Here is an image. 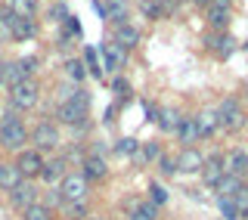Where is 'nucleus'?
I'll list each match as a JSON object with an SVG mask.
<instances>
[{
	"label": "nucleus",
	"instance_id": "34",
	"mask_svg": "<svg viewBox=\"0 0 248 220\" xmlns=\"http://www.w3.org/2000/svg\"><path fill=\"white\" fill-rule=\"evenodd\" d=\"M112 93H118L121 99H130V84L124 78H112Z\"/></svg>",
	"mask_w": 248,
	"mask_h": 220
},
{
	"label": "nucleus",
	"instance_id": "1",
	"mask_svg": "<svg viewBox=\"0 0 248 220\" xmlns=\"http://www.w3.org/2000/svg\"><path fill=\"white\" fill-rule=\"evenodd\" d=\"M90 192V183L84 180V174H65L59 180V199L62 205H81Z\"/></svg>",
	"mask_w": 248,
	"mask_h": 220
},
{
	"label": "nucleus",
	"instance_id": "36",
	"mask_svg": "<svg viewBox=\"0 0 248 220\" xmlns=\"http://www.w3.org/2000/svg\"><path fill=\"white\" fill-rule=\"evenodd\" d=\"M84 62L90 65L93 78H99V75H103V68H99V62H96V50H90V47H87V50H84Z\"/></svg>",
	"mask_w": 248,
	"mask_h": 220
},
{
	"label": "nucleus",
	"instance_id": "11",
	"mask_svg": "<svg viewBox=\"0 0 248 220\" xmlns=\"http://www.w3.org/2000/svg\"><path fill=\"white\" fill-rule=\"evenodd\" d=\"M202 164H205V158L199 155V149H189V146H186L183 152L177 155V174H180V171H183V174H199Z\"/></svg>",
	"mask_w": 248,
	"mask_h": 220
},
{
	"label": "nucleus",
	"instance_id": "28",
	"mask_svg": "<svg viewBox=\"0 0 248 220\" xmlns=\"http://www.w3.org/2000/svg\"><path fill=\"white\" fill-rule=\"evenodd\" d=\"M232 205H236L239 217H245V214H248V183H239V189L232 192Z\"/></svg>",
	"mask_w": 248,
	"mask_h": 220
},
{
	"label": "nucleus",
	"instance_id": "15",
	"mask_svg": "<svg viewBox=\"0 0 248 220\" xmlns=\"http://www.w3.org/2000/svg\"><path fill=\"white\" fill-rule=\"evenodd\" d=\"M106 171L108 168H106V161L99 158V155H87V158H84V171H81V174H84L87 183H90V180H103Z\"/></svg>",
	"mask_w": 248,
	"mask_h": 220
},
{
	"label": "nucleus",
	"instance_id": "7",
	"mask_svg": "<svg viewBox=\"0 0 248 220\" xmlns=\"http://www.w3.org/2000/svg\"><path fill=\"white\" fill-rule=\"evenodd\" d=\"M199 174H202V183H205L208 189H214V186L227 177V171H223V155H211V158H205V164H202Z\"/></svg>",
	"mask_w": 248,
	"mask_h": 220
},
{
	"label": "nucleus",
	"instance_id": "21",
	"mask_svg": "<svg viewBox=\"0 0 248 220\" xmlns=\"http://www.w3.org/2000/svg\"><path fill=\"white\" fill-rule=\"evenodd\" d=\"M177 137H180V143H192V140H199L196 118H180V124H177Z\"/></svg>",
	"mask_w": 248,
	"mask_h": 220
},
{
	"label": "nucleus",
	"instance_id": "18",
	"mask_svg": "<svg viewBox=\"0 0 248 220\" xmlns=\"http://www.w3.org/2000/svg\"><path fill=\"white\" fill-rule=\"evenodd\" d=\"M103 16L106 19H115V25H124L127 22V3L124 0H108L103 6Z\"/></svg>",
	"mask_w": 248,
	"mask_h": 220
},
{
	"label": "nucleus",
	"instance_id": "39",
	"mask_svg": "<svg viewBox=\"0 0 248 220\" xmlns=\"http://www.w3.org/2000/svg\"><path fill=\"white\" fill-rule=\"evenodd\" d=\"M19 65H22V72H25V75L37 72V59H34V56H25V59H19Z\"/></svg>",
	"mask_w": 248,
	"mask_h": 220
},
{
	"label": "nucleus",
	"instance_id": "10",
	"mask_svg": "<svg viewBox=\"0 0 248 220\" xmlns=\"http://www.w3.org/2000/svg\"><path fill=\"white\" fill-rule=\"evenodd\" d=\"M10 195H13V205L25 211V208H31V205L37 202V186L31 183V180H22V183L16 186V189H13Z\"/></svg>",
	"mask_w": 248,
	"mask_h": 220
},
{
	"label": "nucleus",
	"instance_id": "37",
	"mask_svg": "<svg viewBox=\"0 0 248 220\" xmlns=\"http://www.w3.org/2000/svg\"><path fill=\"white\" fill-rule=\"evenodd\" d=\"M46 16H50L53 22H65V19H68V10H65V3H53Z\"/></svg>",
	"mask_w": 248,
	"mask_h": 220
},
{
	"label": "nucleus",
	"instance_id": "4",
	"mask_svg": "<svg viewBox=\"0 0 248 220\" xmlns=\"http://www.w3.org/2000/svg\"><path fill=\"white\" fill-rule=\"evenodd\" d=\"M31 143H34L37 152H50V149H56V146H59V130H56V124H50V121L37 124V127L31 130Z\"/></svg>",
	"mask_w": 248,
	"mask_h": 220
},
{
	"label": "nucleus",
	"instance_id": "14",
	"mask_svg": "<svg viewBox=\"0 0 248 220\" xmlns=\"http://www.w3.org/2000/svg\"><path fill=\"white\" fill-rule=\"evenodd\" d=\"M196 127H199V137H211V133L220 127V118H217V109H205L199 118H196Z\"/></svg>",
	"mask_w": 248,
	"mask_h": 220
},
{
	"label": "nucleus",
	"instance_id": "3",
	"mask_svg": "<svg viewBox=\"0 0 248 220\" xmlns=\"http://www.w3.org/2000/svg\"><path fill=\"white\" fill-rule=\"evenodd\" d=\"M37 93H41V90H37V84L31 81V78H25L22 84L10 87V106L19 109V112H22V109H34L37 106Z\"/></svg>",
	"mask_w": 248,
	"mask_h": 220
},
{
	"label": "nucleus",
	"instance_id": "38",
	"mask_svg": "<svg viewBox=\"0 0 248 220\" xmlns=\"http://www.w3.org/2000/svg\"><path fill=\"white\" fill-rule=\"evenodd\" d=\"M140 6H143V13L149 16V19H158V16L165 13V10H161V3H152V0H143Z\"/></svg>",
	"mask_w": 248,
	"mask_h": 220
},
{
	"label": "nucleus",
	"instance_id": "19",
	"mask_svg": "<svg viewBox=\"0 0 248 220\" xmlns=\"http://www.w3.org/2000/svg\"><path fill=\"white\" fill-rule=\"evenodd\" d=\"M41 177L46 180V183H56V180L65 177V158H53V161H44V171Z\"/></svg>",
	"mask_w": 248,
	"mask_h": 220
},
{
	"label": "nucleus",
	"instance_id": "25",
	"mask_svg": "<svg viewBox=\"0 0 248 220\" xmlns=\"http://www.w3.org/2000/svg\"><path fill=\"white\" fill-rule=\"evenodd\" d=\"M103 56H106V68H115V65H121L124 62V50L118 44H106L103 47Z\"/></svg>",
	"mask_w": 248,
	"mask_h": 220
},
{
	"label": "nucleus",
	"instance_id": "31",
	"mask_svg": "<svg viewBox=\"0 0 248 220\" xmlns=\"http://www.w3.org/2000/svg\"><path fill=\"white\" fill-rule=\"evenodd\" d=\"M149 192H152V205H155V208H158V205H168V199H170L168 186H161V183H152V186H149Z\"/></svg>",
	"mask_w": 248,
	"mask_h": 220
},
{
	"label": "nucleus",
	"instance_id": "35",
	"mask_svg": "<svg viewBox=\"0 0 248 220\" xmlns=\"http://www.w3.org/2000/svg\"><path fill=\"white\" fill-rule=\"evenodd\" d=\"M217 205H220V211H223V220H236V217H239V211H236V205H232V199H217Z\"/></svg>",
	"mask_w": 248,
	"mask_h": 220
},
{
	"label": "nucleus",
	"instance_id": "12",
	"mask_svg": "<svg viewBox=\"0 0 248 220\" xmlns=\"http://www.w3.org/2000/svg\"><path fill=\"white\" fill-rule=\"evenodd\" d=\"M115 44H118L124 53L134 50V47L140 44V28L127 25V22H124V25H115Z\"/></svg>",
	"mask_w": 248,
	"mask_h": 220
},
{
	"label": "nucleus",
	"instance_id": "2",
	"mask_svg": "<svg viewBox=\"0 0 248 220\" xmlns=\"http://www.w3.org/2000/svg\"><path fill=\"white\" fill-rule=\"evenodd\" d=\"M25 140H28V130H25V124H22V118H16L13 112L3 115V121H0V146L19 149Z\"/></svg>",
	"mask_w": 248,
	"mask_h": 220
},
{
	"label": "nucleus",
	"instance_id": "8",
	"mask_svg": "<svg viewBox=\"0 0 248 220\" xmlns=\"http://www.w3.org/2000/svg\"><path fill=\"white\" fill-rule=\"evenodd\" d=\"M16 168H19V174L25 180H31L44 171V155L37 152V149H28V152H22L19 158H16Z\"/></svg>",
	"mask_w": 248,
	"mask_h": 220
},
{
	"label": "nucleus",
	"instance_id": "30",
	"mask_svg": "<svg viewBox=\"0 0 248 220\" xmlns=\"http://www.w3.org/2000/svg\"><path fill=\"white\" fill-rule=\"evenodd\" d=\"M155 214H158V208L149 202V205H137L130 211V220H155Z\"/></svg>",
	"mask_w": 248,
	"mask_h": 220
},
{
	"label": "nucleus",
	"instance_id": "32",
	"mask_svg": "<svg viewBox=\"0 0 248 220\" xmlns=\"http://www.w3.org/2000/svg\"><path fill=\"white\" fill-rule=\"evenodd\" d=\"M25 220H50V208L46 205H31V208H25Z\"/></svg>",
	"mask_w": 248,
	"mask_h": 220
},
{
	"label": "nucleus",
	"instance_id": "27",
	"mask_svg": "<svg viewBox=\"0 0 248 220\" xmlns=\"http://www.w3.org/2000/svg\"><path fill=\"white\" fill-rule=\"evenodd\" d=\"M239 183H242V180H236V177H223L220 183L214 186V189H217V199H232V192L239 189Z\"/></svg>",
	"mask_w": 248,
	"mask_h": 220
},
{
	"label": "nucleus",
	"instance_id": "33",
	"mask_svg": "<svg viewBox=\"0 0 248 220\" xmlns=\"http://www.w3.org/2000/svg\"><path fill=\"white\" fill-rule=\"evenodd\" d=\"M158 174H161V177H174V174H177V158L161 155V158H158Z\"/></svg>",
	"mask_w": 248,
	"mask_h": 220
},
{
	"label": "nucleus",
	"instance_id": "23",
	"mask_svg": "<svg viewBox=\"0 0 248 220\" xmlns=\"http://www.w3.org/2000/svg\"><path fill=\"white\" fill-rule=\"evenodd\" d=\"M227 22H230V10H220V6H208V25H211V28L223 31V28H227Z\"/></svg>",
	"mask_w": 248,
	"mask_h": 220
},
{
	"label": "nucleus",
	"instance_id": "9",
	"mask_svg": "<svg viewBox=\"0 0 248 220\" xmlns=\"http://www.w3.org/2000/svg\"><path fill=\"white\" fill-rule=\"evenodd\" d=\"M223 171H227V177H236V180L248 177V152H242V149L227 152L223 155Z\"/></svg>",
	"mask_w": 248,
	"mask_h": 220
},
{
	"label": "nucleus",
	"instance_id": "22",
	"mask_svg": "<svg viewBox=\"0 0 248 220\" xmlns=\"http://www.w3.org/2000/svg\"><path fill=\"white\" fill-rule=\"evenodd\" d=\"M155 118H158V127L161 130H177V124H180V115H177V109H158V115H155Z\"/></svg>",
	"mask_w": 248,
	"mask_h": 220
},
{
	"label": "nucleus",
	"instance_id": "16",
	"mask_svg": "<svg viewBox=\"0 0 248 220\" xmlns=\"http://www.w3.org/2000/svg\"><path fill=\"white\" fill-rule=\"evenodd\" d=\"M22 180H25V177L19 174V168H16V164H0V189L13 192Z\"/></svg>",
	"mask_w": 248,
	"mask_h": 220
},
{
	"label": "nucleus",
	"instance_id": "6",
	"mask_svg": "<svg viewBox=\"0 0 248 220\" xmlns=\"http://www.w3.org/2000/svg\"><path fill=\"white\" fill-rule=\"evenodd\" d=\"M87 115H90V106H81V103H62L56 109V118L62 124H72V127L87 124Z\"/></svg>",
	"mask_w": 248,
	"mask_h": 220
},
{
	"label": "nucleus",
	"instance_id": "24",
	"mask_svg": "<svg viewBox=\"0 0 248 220\" xmlns=\"http://www.w3.org/2000/svg\"><path fill=\"white\" fill-rule=\"evenodd\" d=\"M0 75H3L6 81H10V87H16V84H22V81L28 78L25 72H22V65H19V62H6V65L0 68Z\"/></svg>",
	"mask_w": 248,
	"mask_h": 220
},
{
	"label": "nucleus",
	"instance_id": "41",
	"mask_svg": "<svg viewBox=\"0 0 248 220\" xmlns=\"http://www.w3.org/2000/svg\"><path fill=\"white\" fill-rule=\"evenodd\" d=\"M199 3H208V6H211V0H199Z\"/></svg>",
	"mask_w": 248,
	"mask_h": 220
},
{
	"label": "nucleus",
	"instance_id": "26",
	"mask_svg": "<svg viewBox=\"0 0 248 220\" xmlns=\"http://www.w3.org/2000/svg\"><path fill=\"white\" fill-rule=\"evenodd\" d=\"M84 75H87L84 62H78V59H68V62H65V78H68L72 84H81V81H84Z\"/></svg>",
	"mask_w": 248,
	"mask_h": 220
},
{
	"label": "nucleus",
	"instance_id": "20",
	"mask_svg": "<svg viewBox=\"0 0 248 220\" xmlns=\"http://www.w3.org/2000/svg\"><path fill=\"white\" fill-rule=\"evenodd\" d=\"M6 10H13L22 19H34L37 13V0H6Z\"/></svg>",
	"mask_w": 248,
	"mask_h": 220
},
{
	"label": "nucleus",
	"instance_id": "13",
	"mask_svg": "<svg viewBox=\"0 0 248 220\" xmlns=\"http://www.w3.org/2000/svg\"><path fill=\"white\" fill-rule=\"evenodd\" d=\"M10 34L16 37V41H31V37L37 34L34 19H22V16H16V19H13V25H10Z\"/></svg>",
	"mask_w": 248,
	"mask_h": 220
},
{
	"label": "nucleus",
	"instance_id": "40",
	"mask_svg": "<svg viewBox=\"0 0 248 220\" xmlns=\"http://www.w3.org/2000/svg\"><path fill=\"white\" fill-rule=\"evenodd\" d=\"M211 6H220V10H230V0H211Z\"/></svg>",
	"mask_w": 248,
	"mask_h": 220
},
{
	"label": "nucleus",
	"instance_id": "5",
	"mask_svg": "<svg viewBox=\"0 0 248 220\" xmlns=\"http://www.w3.org/2000/svg\"><path fill=\"white\" fill-rule=\"evenodd\" d=\"M217 118H220V127H227V130H239L245 124V115H242V109H239L236 99H223L220 109H217Z\"/></svg>",
	"mask_w": 248,
	"mask_h": 220
},
{
	"label": "nucleus",
	"instance_id": "17",
	"mask_svg": "<svg viewBox=\"0 0 248 220\" xmlns=\"http://www.w3.org/2000/svg\"><path fill=\"white\" fill-rule=\"evenodd\" d=\"M208 47H211L217 56L227 59L230 53L236 50V37H230V34H214V37H208Z\"/></svg>",
	"mask_w": 248,
	"mask_h": 220
},
{
	"label": "nucleus",
	"instance_id": "29",
	"mask_svg": "<svg viewBox=\"0 0 248 220\" xmlns=\"http://www.w3.org/2000/svg\"><path fill=\"white\" fill-rule=\"evenodd\" d=\"M115 152H118V155H130V158H134V155L140 152V143H137L134 137H121L118 143H115Z\"/></svg>",
	"mask_w": 248,
	"mask_h": 220
}]
</instances>
